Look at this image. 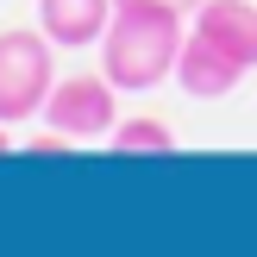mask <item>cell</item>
<instances>
[{"label":"cell","mask_w":257,"mask_h":257,"mask_svg":"<svg viewBox=\"0 0 257 257\" xmlns=\"http://www.w3.org/2000/svg\"><path fill=\"white\" fill-rule=\"evenodd\" d=\"M44 125L69 145H100L119 125V88L107 75H57V88L44 100Z\"/></svg>","instance_id":"cell-3"},{"label":"cell","mask_w":257,"mask_h":257,"mask_svg":"<svg viewBox=\"0 0 257 257\" xmlns=\"http://www.w3.org/2000/svg\"><path fill=\"white\" fill-rule=\"evenodd\" d=\"M245 63L238 57H226L220 44H207L201 32H188L182 38V57H176V88H182L188 100H226L238 82H245Z\"/></svg>","instance_id":"cell-4"},{"label":"cell","mask_w":257,"mask_h":257,"mask_svg":"<svg viewBox=\"0 0 257 257\" xmlns=\"http://www.w3.org/2000/svg\"><path fill=\"white\" fill-rule=\"evenodd\" d=\"M188 32H201L226 57H238L245 69H257V0H201Z\"/></svg>","instance_id":"cell-5"},{"label":"cell","mask_w":257,"mask_h":257,"mask_svg":"<svg viewBox=\"0 0 257 257\" xmlns=\"http://www.w3.org/2000/svg\"><path fill=\"white\" fill-rule=\"evenodd\" d=\"M119 7H170V13H182V19H195L201 0H119Z\"/></svg>","instance_id":"cell-8"},{"label":"cell","mask_w":257,"mask_h":257,"mask_svg":"<svg viewBox=\"0 0 257 257\" xmlns=\"http://www.w3.org/2000/svg\"><path fill=\"white\" fill-rule=\"evenodd\" d=\"M182 13L170 7H113V25L100 32V75L119 94H151L176 75L182 57Z\"/></svg>","instance_id":"cell-1"},{"label":"cell","mask_w":257,"mask_h":257,"mask_svg":"<svg viewBox=\"0 0 257 257\" xmlns=\"http://www.w3.org/2000/svg\"><path fill=\"white\" fill-rule=\"evenodd\" d=\"M7 151H13V125H0V157H7Z\"/></svg>","instance_id":"cell-9"},{"label":"cell","mask_w":257,"mask_h":257,"mask_svg":"<svg viewBox=\"0 0 257 257\" xmlns=\"http://www.w3.org/2000/svg\"><path fill=\"white\" fill-rule=\"evenodd\" d=\"M107 145L119 151V157H163V151H176V132L163 119H119Z\"/></svg>","instance_id":"cell-7"},{"label":"cell","mask_w":257,"mask_h":257,"mask_svg":"<svg viewBox=\"0 0 257 257\" xmlns=\"http://www.w3.org/2000/svg\"><path fill=\"white\" fill-rule=\"evenodd\" d=\"M113 7L119 0H38V25L57 50H88L113 25Z\"/></svg>","instance_id":"cell-6"},{"label":"cell","mask_w":257,"mask_h":257,"mask_svg":"<svg viewBox=\"0 0 257 257\" xmlns=\"http://www.w3.org/2000/svg\"><path fill=\"white\" fill-rule=\"evenodd\" d=\"M57 88V44L44 25H7L0 32V125H25L44 113Z\"/></svg>","instance_id":"cell-2"}]
</instances>
